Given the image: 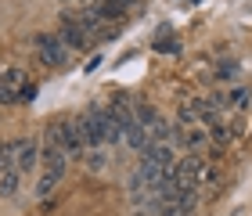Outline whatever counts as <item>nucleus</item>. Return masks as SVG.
<instances>
[{"label": "nucleus", "mask_w": 252, "mask_h": 216, "mask_svg": "<svg viewBox=\"0 0 252 216\" xmlns=\"http://www.w3.org/2000/svg\"><path fill=\"white\" fill-rule=\"evenodd\" d=\"M26 101H36V83L22 69H4L0 72V108L4 105H26Z\"/></svg>", "instance_id": "f257e3e1"}, {"label": "nucleus", "mask_w": 252, "mask_h": 216, "mask_svg": "<svg viewBox=\"0 0 252 216\" xmlns=\"http://www.w3.org/2000/svg\"><path fill=\"white\" fill-rule=\"evenodd\" d=\"M32 47H36V58L47 65V69H65L72 62V47L58 36V32H36L32 36Z\"/></svg>", "instance_id": "f03ea898"}, {"label": "nucleus", "mask_w": 252, "mask_h": 216, "mask_svg": "<svg viewBox=\"0 0 252 216\" xmlns=\"http://www.w3.org/2000/svg\"><path fill=\"white\" fill-rule=\"evenodd\" d=\"M54 32H58V36H62L72 51H90V47H94V36L83 29V22H79L76 15H62V18H58V29H54Z\"/></svg>", "instance_id": "7ed1b4c3"}, {"label": "nucleus", "mask_w": 252, "mask_h": 216, "mask_svg": "<svg viewBox=\"0 0 252 216\" xmlns=\"http://www.w3.org/2000/svg\"><path fill=\"white\" fill-rule=\"evenodd\" d=\"M205 177H213L198 155H184L177 162V187H198Z\"/></svg>", "instance_id": "20e7f679"}, {"label": "nucleus", "mask_w": 252, "mask_h": 216, "mask_svg": "<svg viewBox=\"0 0 252 216\" xmlns=\"http://www.w3.org/2000/svg\"><path fill=\"white\" fill-rule=\"evenodd\" d=\"M40 158H43V144L36 137H22L18 141V158H15L18 173H32V166H36Z\"/></svg>", "instance_id": "39448f33"}, {"label": "nucleus", "mask_w": 252, "mask_h": 216, "mask_svg": "<svg viewBox=\"0 0 252 216\" xmlns=\"http://www.w3.org/2000/svg\"><path fill=\"white\" fill-rule=\"evenodd\" d=\"M62 123V144H65V152H68V158H76V155H83V133H79V123H76V116H65V119H58Z\"/></svg>", "instance_id": "423d86ee"}, {"label": "nucleus", "mask_w": 252, "mask_h": 216, "mask_svg": "<svg viewBox=\"0 0 252 216\" xmlns=\"http://www.w3.org/2000/svg\"><path fill=\"white\" fill-rule=\"evenodd\" d=\"M231 141H234V137H231V130H227L223 123H213V126H209V155H213V158H220Z\"/></svg>", "instance_id": "0eeeda50"}, {"label": "nucleus", "mask_w": 252, "mask_h": 216, "mask_svg": "<svg viewBox=\"0 0 252 216\" xmlns=\"http://www.w3.org/2000/svg\"><path fill=\"white\" fill-rule=\"evenodd\" d=\"M173 126H169V123L162 119V116H158L155 123H152V126H148V137H152V144H169V141H173Z\"/></svg>", "instance_id": "6e6552de"}, {"label": "nucleus", "mask_w": 252, "mask_h": 216, "mask_svg": "<svg viewBox=\"0 0 252 216\" xmlns=\"http://www.w3.org/2000/svg\"><path fill=\"white\" fill-rule=\"evenodd\" d=\"M18 180H22L18 169H7V173H0V198H15V195H18Z\"/></svg>", "instance_id": "1a4fd4ad"}, {"label": "nucleus", "mask_w": 252, "mask_h": 216, "mask_svg": "<svg viewBox=\"0 0 252 216\" xmlns=\"http://www.w3.org/2000/svg\"><path fill=\"white\" fill-rule=\"evenodd\" d=\"M15 158H18V141H0V173L15 169Z\"/></svg>", "instance_id": "9d476101"}, {"label": "nucleus", "mask_w": 252, "mask_h": 216, "mask_svg": "<svg viewBox=\"0 0 252 216\" xmlns=\"http://www.w3.org/2000/svg\"><path fill=\"white\" fill-rule=\"evenodd\" d=\"M191 108L198 112V123H202V126H213V123H220V119H216V105H213L209 97H205V101H191Z\"/></svg>", "instance_id": "9b49d317"}, {"label": "nucleus", "mask_w": 252, "mask_h": 216, "mask_svg": "<svg viewBox=\"0 0 252 216\" xmlns=\"http://www.w3.org/2000/svg\"><path fill=\"white\" fill-rule=\"evenodd\" d=\"M155 51H158V54H180V40H169V26L158 29V36H155Z\"/></svg>", "instance_id": "f8f14e48"}, {"label": "nucleus", "mask_w": 252, "mask_h": 216, "mask_svg": "<svg viewBox=\"0 0 252 216\" xmlns=\"http://www.w3.org/2000/svg\"><path fill=\"white\" fill-rule=\"evenodd\" d=\"M227 105H231L234 112H245V108H249V90H245V87L231 90V94H227Z\"/></svg>", "instance_id": "ddd939ff"}, {"label": "nucleus", "mask_w": 252, "mask_h": 216, "mask_svg": "<svg viewBox=\"0 0 252 216\" xmlns=\"http://www.w3.org/2000/svg\"><path fill=\"white\" fill-rule=\"evenodd\" d=\"M133 116H137V123H141V126H152V123L158 119V112H155L152 105H133Z\"/></svg>", "instance_id": "4468645a"}, {"label": "nucleus", "mask_w": 252, "mask_h": 216, "mask_svg": "<svg viewBox=\"0 0 252 216\" xmlns=\"http://www.w3.org/2000/svg\"><path fill=\"white\" fill-rule=\"evenodd\" d=\"M87 169H94V173H101V169H105V152H101V148H90V155H87Z\"/></svg>", "instance_id": "2eb2a0df"}, {"label": "nucleus", "mask_w": 252, "mask_h": 216, "mask_svg": "<svg viewBox=\"0 0 252 216\" xmlns=\"http://www.w3.org/2000/svg\"><path fill=\"white\" fill-rule=\"evenodd\" d=\"M177 123H180V130H184V126H194V123H198V112H194L191 105L180 108V112H177Z\"/></svg>", "instance_id": "dca6fc26"}, {"label": "nucleus", "mask_w": 252, "mask_h": 216, "mask_svg": "<svg viewBox=\"0 0 252 216\" xmlns=\"http://www.w3.org/2000/svg\"><path fill=\"white\" fill-rule=\"evenodd\" d=\"M234 72H238V65H231V62H227L223 69H220V79H227V76H234Z\"/></svg>", "instance_id": "f3484780"}, {"label": "nucleus", "mask_w": 252, "mask_h": 216, "mask_svg": "<svg viewBox=\"0 0 252 216\" xmlns=\"http://www.w3.org/2000/svg\"><path fill=\"white\" fill-rule=\"evenodd\" d=\"M141 216H148V213H141Z\"/></svg>", "instance_id": "a211bd4d"}]
</instances>
